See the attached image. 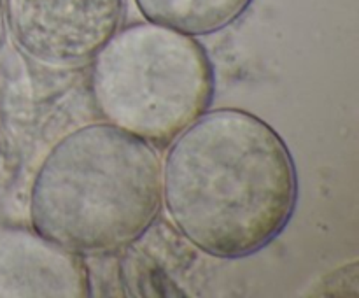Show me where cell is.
<instances>
[{
    "label": "cell",
    "instance_id": "1",
    "mask_svg": "<svg viewBox=\"0 0 359 298\" xmlns=\"http://www.w3.org/2000/svg\"><path fill=\"white\" fill-rule=\"evenodd\" d=\"M161 203L200 251L237 259L279 237L298 203V174L283 137L242 109H207L170 142Z\"/></svg>",
    "mask_w": 359,
    "mask_h": 298
},
{
    "label": "cell",
    "instance_id": "2",
    "mask_svg": "<svg viewBox=\"0 0 359 298\" xmlns=\"http://www.w3.org/2000/svg\"><path fill=\"white\" fill-rule=\"evenodd\" d=\"M160 209L156 147L111 123L63 135L30 188L32 228L83 256L126 248L149 230Z\"/></svg>",
    "mask_w": 359,
    "mask_h": 298
},
{
    "label": "cell",
    "instance_id": "3",
    "mask_svg": "<svg viewBox=\"0 0 359 298\" xmlns=\"http://www.w3.org/2000/svg\"><path fill=\"white\" fill-rule=\"evenodd\" d=\"M90 88L105 121L165 149L209 109L216 77L193 35L146 21L119 28L102 46Z\"/></svg>",
    "mask_w": 359,
    "mask_h": 298
},
{
    "label": "cell",
    "instance_id": "4",
    "mask_svg": "<svg viewBox=\"0 0 359 298\" xmlns=\"http://www.w3.org/2000/svg\"><path fill=\"white\" fill-rule=\"evenodd\" d=\"M18 48L46 67L72 69L93 60L121 28L126 0H4Z\"/></svg>",
    "mask_w": 359,
    "mask_h": 298
},
{
    "label": "cell",
    "instance_id": "5",
    "mask_svg": "<svg viewBox=\"0 0 359 298\" xmlns=\"http://www.w3.org/2000/svg\"><path fill=\"white\" fill-rule=\"evenodd\" d=\"M90 269L69 251L27 228L0 230V298H88Z\"/></svg>",
    "mask_w": 359,
    "mask_h": 298
},
{
    "label": "cell",
    "instance_id": "6",
    "mask_svg": "<svg viewBox=\"0 0 359 298\" xmlns=\"http://www.w3.org/2000/svg\"><path fill=\"white\" fill-rule=\"evenodd\" d=\"M135 4L147 21L196 37L230 27L252 0H135Z\"/></svg>",
    "mask_w": 359,
    "mask_h": 298
},
{
    "label": "cell",
    "instance_id": "7",
    "mask_svg": "<svg viewBox=\"0 0 359 298\" xmlns=\"http://www.w3.org/2000/svg\"><path fill=\"white\" fill-rule=\"evenodd\" d=\"M6 13H4V0H0V48L6 39Z\"/></svg>",
    "mask_w": 359,
    "mask_h": 298
}]
</instances>
